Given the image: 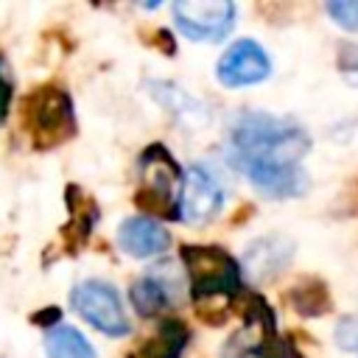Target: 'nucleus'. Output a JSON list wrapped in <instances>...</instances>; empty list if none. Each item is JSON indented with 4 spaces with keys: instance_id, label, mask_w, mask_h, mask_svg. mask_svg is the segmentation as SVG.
<instances>
[{
    "instance_id": "9d476101",
    "label": "nucleus",
    "mask_w": 358,
    "mask_h": 358,
    "mask_svg": "<svg viewBox=\"0 0 358 358\" xmlns=\"http://www.w3.org/2000/svg\"><path fill=\"white\" fill-rule=\"evenodd\" d=\"M117 246L134 260L159 257L171 246V232L151 215H131L117 227Z\"/></svg>"
},
{
    "instance_id": "6ab92c4d",
    "label": "nucleus",
    "mask_w": 358,
    "mask_h": 358,
    "mask_svg": "<svg viewBox=\"0 0 358 358\" xmlns=\"http://www.w3.org/2000/svg\"><path fill=\"white\" fill-rule=\"evenodd\" d=\"M341 73H344V78L350 84L358 87V48L355 45H347L341 50Z\"/></svg>"
},
{
    "instance_id": "f8f14e48",
    "label": "nucleus",
    "mask_w": 358,
    "mask_h": 358,
    "mask_svg": "<svg viewBox=\"0 0 358 358\" xmlns=\"http://www.w3.org/2000/svg\"><path fill=\"white\" fill-rule=\"evenodd\" d=\"M190 341V333L185 322L179 319H162L157 333L131 355V358H179Z\"/></svg>"
},
{
    "instance_id": "aec40b11",
    "label": "nucleus",
    "mask_w": 358,
    "mask_h": 358,
    "mask_svg": "<svg viewBox=\"0 0 358 358\" xmlns=\"http://www.w3.org/2000/svg\"><path fill=\"white\" fill-rule=\"evenodd\" d=\"M0 64H3V59H0ZM8 106H11V81L3 76V67H0V123L6 120Z\"/></svg>"
},
{
    "instance_id": "7ed1b4c3",
    "label": "nucleus",
    "mask_w": 358,
    "mask_h": 358,
    "mask_svg": "<svg viewBox=\"0 0 358 358\" xmlns=\"http://www.w3.org/2000/svg\"><path fill=\"white\" fill-rule=\"evenodd\" d=\"M179 255L187 277V291L196 302L215 299V296H235L241 291V266L221 246L185 243Z\"/></svg>"
},
{
    "instance_id": "9b49d317",
    "label": "nucleus",
    "mask_w": 358,
    "mask_h": 358,
    "mask_svg": "<svg viewBox=\"0 0 358 358\" xmlns=\"http://www.w3.org/2000/svg\"><path fill=\"white\" fill-rule=\"evenodd\" d=\"M291 255H294V246L285 238H277V235L260 238L249 246V252L243 257V268L255 280H268L291 260Z\"/></svg>"
},
{
    "instance_id": "0eeeda50",
    "label": "nucleus",
    "mask_w": 358,
    "mask_h": 358,
    "mask_svg": "<svg viewBox=\"0 0 358 358\" xmlns=\"http://www.w3.org/2000/svg\"><path fill=\"white\" fill-rule=\"evenodd\" d=\"M171 11L176 28L193 42H218L235 22V6L229 0H179Z\"/></svg>"
},
{
    "instance_id": "f03ea898",
    "label": "nucleus",
    "mask_w": 358,
    "mask_h": 358,
    "mask_svg": "<svg viewBox=\"0 0 358 358\" xmlns=\"http://www.w3.org/2000/svg\"><path fill=\"white\" fill-rule=\"evenodd\" d=\"M137 176H140V185H137L134 201L145 213H157L162 218L179 221V193H182L185 171L179 168L173 154L159 143L148 145L140 154Z\"/></svg>"
},
{
    "instance_id": "39448f33",
    "label": "nucleus",
    "mask_w": 358,
    "mask_h": 358,
    "mask_svg": "<svg viewBox=\"0 0 358 358\" xmlns=\"http://www.w3.org/2000/svg\"><path fill=\"white\" fill-rule=\"evenodd\" d=\"M70 305L90 327L101 330L103 336L120 338V336H129V330H131L123 302H120L115 285L106 280H81L70 291Z\"/></svg>"
},
{
    "instance_id": "ddd939ff",
    "label": "nucleus",
    "mask_w": 358,
    "mask_h": 358,
    "mask_svg": "<svg viewBox=\"0 0 358 358\" xmlns=\"http://www.w3.org/2000/svg\"><path fill=\"white\" fill-rule=\"evenodd\" d=\"M45 355L48 358H95V347L73 324H53L45 330Z\"/></svg>"
},
{
    "instance_id": "6e6552de",
    "label": "nucleus",
    "mask_w": 358,
    "mask_h": 358,
    "mask_svg": "<svg viewBox=\"0 0 358 358\" xmlns=\"http://www.w3.org/2000/svg\"><path fill=\"white\" fill-rule=\"evenodd\" d=\"M221 204H224V190L218 179L207 168L190 165L185 171V182L179 193V221L201 227L221 213Z\"/></svg>"
},
{
    "instance_id": "f3484780",
    "label": "nucleus",
    "mask_w": 358,
    "mask_h": 358,
    "mask_svg": "<svg viewBox=\"0 0 358 358\" xmlns=\"http://www.w3.org/2000/svg\"><path fill=\"white\" fill-rule=\"evenodd\" d=\"M324 11L336 20V25L347 31H358V0H336V3H327Z\"/></svg>"
},
{
    "instance_id": "f257e3e1",
    "label": "nucleus",
    "mask_w": 358,
    "mask_h": 358,
    "mask_svg": "<svg viewBox=\"0 0 358 358\" xmlns=\"http://www.w3.org/2000/svg\"><path fill=\"white\" fill-rule=\"evenodd\" d=\"M308 148L310 140L302 126L266 112H243L229 131V162L271 199L305 190L299 162Z\"/></svg>"
},
{
    "instance_id": "4468645a",
    "label": "nucleus",
    "mask_w": 358,
    "mask_h": 358,
    "mask_svg": "<svg viewBox=\"0 0 358 358\" xmlns=\"http://www.w3.org/2000/svg\"><path fill=\"white\" fill-rule=\"evenodd\" d=\"M145 87H148V92L154 95V101H159L171 115L182 117V120H190V117H193L196 123H204V120H207L204 106H201L199 101H193L182 87L168 84V81H148Z\"/></svg>"
},
{
    "instance_id": "1a4fd4ad",
    "label": "nucleus",
    "mask_w": 358,
    "mask_h": 358,
    "mask_svg": "<svg viewBox=\"0 0 358 358\" xmlns=\"http://www.w3.org/2000/svg\"><path fill=\"white\" fill-rule=\"evenodd\" d=\"M268 73H271V62L255 39H238L221 53L215 64V78L229 90L257 84L268 78Z\"/></svg>"
},
{
    "instance_id": "423d86ee",
    "label": "nucleus",
    "mask_w": 358,
    "mask_h": 358,
    "mask_svg": "<svg viewBox=\"0 0 358 358\" xmlns=\"http://www.w3.org/2000/svg\"><path fill=\"white\" fill-rule=\"evenodd\" d=\"M182 291H185V277H182L179 263L162 260L131 282L129 302H131L134 313H140L143 319H151V316H159L168 308H173L179 302Z\"/></svg>"
},
{
    "instance_id": "dca6fc26",
    "label": "nucleus",
    "mask_w": 358,
    "mask_h": 358,
    "mask_svg": "<svg viewBox=\"0 0 358 358\" xmlns=\"http://www.w3.org/2000/svg\"><path fill=\"white\" fill-rule=\"evenodd\" d=\"M291 305L302 313V316H322L327 310V285H322L319 280H308L302 285H296L291 291Z\"/></svg>"
},
{
    "instance_id": "a211bd4d",
    "label": "nucleus",
    "mask_w": 358,
    "mask_h": 358,
    "mask_svg": "<svg viewBox=\"0 0 358 358\" xmlns=\"http://www.w3.org/2000/svg\"><path fill=\"white\" fill-rule=\"evenodd\" d=\"M336 344L341 350L358 352V319H341L336 327Z\"/></svg>"
},
{
    "instance_id": "2eb2a0df",
    "label": "nucleus",
    "mask_w": 358,
    "mask_h": 358,
    "mask_svg": "<svg viewBox=\"0 0 358 358\" xmlns=\"http://www.w3.org/2000/svg\"><path fill=\"white\" fill-rule=\"evenodd\" d=\"M67 207H70V235L76 238V243H84L92 229H95V221H98V207L92 199H87L81 190H78V201H76V185L67 190Z\"/></svg>"
},
{
    "instance_id": "20e7f679",
    "label": "nucleus",
    "mask_w": 358,
    "mask_h": 358,
    "mask_svg": "<svg viewBox=\"0 0 358 358\" xmlns=\"http://www.w3.org/2000/svg\"><path fill=\"white\" fill-rule=\"evenodd\" d=\"M22 126L36 148H53L70 140L76 131L70 92L56 84L36 87L34 92H28L22 101Z\"/></svg>"
}]
</instances>
